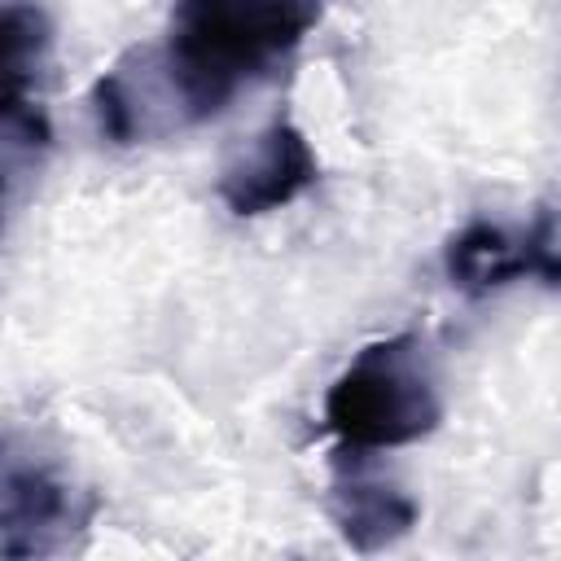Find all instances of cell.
<instances>
[{
  "mask_svg": "<svg viewBox=\"0 0 561 561\" xmlns=\"http://www.w3.org/2000/svg\"><path fill=\"white\" fill-rule=\"evenodd\" d=\"M48 149H53L48 114L26 96L0 101V232H4V219L18 202V193L44 167Z\"/></svg>",
  "mask_w": 561,
  "mask_h": 561,
  "instance_id": "obj_7",
  "label": "cell"
},
{
  "mask_svg": "<svg viewBox=\"0 0 561 561\" xmlns=\"http://www.w3.org/2000/svg\"><path fill=\"white\" fill-rule=\"evenodd\" d=\"M316 180H320V158L307 131L289 114H276L219 171V197L237 219H259L302 197Z\"/></svg>",
  "mask_w": 561,
  "mask_h": 561,
  "instance_id": "obj_5",
  "label": "cell"
},
{
  "mask_svg": "<svg viewBox=\"0 0 561 561\" xmlns=\"http://www.w3.org/2000/svg\"><path fill=\"white\" fill-rule=\"evenodd\" d=\"M443 272L469 298H491V294L522 285V280H539L552 289L561 276L552 206H539L530 224L469 219L460 232L447 237Z\"/></svg>",
  "mask_w": 561,
  "mask_h": 561,
  "instance_id": "obj_4",
  "label": "cell"
},
{
  "mask_svg": "<svg viewBox=\"0 0 561 561\" xmlns=\"http://www.w3.org/2000/svg\"><path fill=\"white\" fill-rule=\"evenodd\" d=\"M96 500L18 434H0V557L70 552L92 526Z\"/></svg>",
  "mask_w": 561,
  "mask_h": 561,
  "instance_id": "obj_3",
  "label": "cell"
},
{
  "mask_svg": "<svg viewBox=\"0 0 561 561\" xmlns=\"http://www.w3.org/2000/svg\"><path fill=\"white\" fill-rule=\"evenodd\" d=\"M329 517L355 552H381L412 535L421 508L394 482L368 478L359 469H351V473L337 469L333 491H329Z\"/></svg>",
  "mask_w": 561,
  "mask_h": 561,
  "instance_id": "obj_6",
  "label": "cell"
},
{
  "mask_svg": "<svg viewBox=\"0 0 561 561\" xmlns=\"http://www.w3.org/2000/svg\"><path fill=\"white\" fill-rule=\"evenodd\" d=\"M53 48V22L35 0H0V101L26 96V83Z\"/></svg>",
  "mask_w": 561,
  "mask_h": 561,
  "instance_id": "obj_8",
  "label": "cell"
},
{
  "mask_svg": "<svg viewBox=\"0 0 561 561\" xmlns=\"http://www.w3.org/2000/svg\"><path fill=\"white\" fill-rule=\"evenodd\" d=\"M324 0H180L149 57L171 88L180 127H197L276 70L320 22Z\"/></svg>",
  "mask_w": 561,
  "mask_h": 561,
  "instance_id": "obj_1",
  "label": "cell"
},
{
  "mask_svg": "<svg viewBox=\"0 0 561 561\" xmlns=\"http://www.w3.org/2000/svg\"><path fill=\"white\" fill-rule=\"evenodd\" d=\"M443 421V386L421 333L368 342L324 390V430L346 456L421 443Z\"/></svg>",
  "mask_w": 561,
  "mask_h": 561,
  "instance_id": "obj_2",
  "label": "cell"
}]
</instances>
